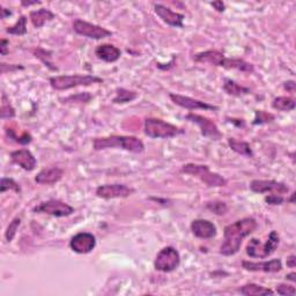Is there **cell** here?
Wrapping results in <instances>:
<instances>
[{
    "instance_id": "obj_42",
    "label": "cell",
    "mask_w": 296,
    "mask_h": 296,
    "mask_svg": "<svg viewBox=\"0 0 296 296\" xmlns=\"http://www.w3.org/2000/svg\"><path fill=\"white\" fill-rule=\"evenodd\" d=\"M287 266L290 269H294L296 266V257L294 255L288 257V259H287Z\"/></svg>"
},
{
    "instance_id": "obj_25",
    "label": "cell",
    "mask_w": 296,
    "mask_h": 296,
    "mask_svg": "<svg viewBox=\"0 0 296 296\" xmlns=\"http://www.w3.org/2000/svg\"><path fill=\"white\" fill-rule=\"evenodd\" d=\"M223 90L226 91L227 94L233 95V96H243V95L250 94L249 88L239 85V83L232 80V79H224Z\"/></svg>"
},
{
    "instance_id": "obj_17",
    "label": "cell",
    "mask_w": 296,
    "mask_h": 296,
    "mask_svg": "<svg viewBox=\"0 0 296 296\" xmlns=\"http://www.w3.org/2000/svg\"><path fill=\"white\" fill-rule=\"evenodd\" d=\"M191 231H192L195 237L203 240L213 239V237L216 236V233H218V229H216L213 222L204 219L193 220L191 222Z\"/></svg>"
},
{
    "instance_id": "obj_37",
    "label": "cell",
    "mask_w": 296,
    "mask_h": 296,
    "mask_svg": "<svg viewBox=\"0 0 296 296\" xmlns=\"http://www.w3.org/2000/svg\"><path fill=\"white\" fill-rule=\"evenodd\" d=\"M276 290L279 295H295L296 294L295 287L287 285V283H280V285H278Z\"/></svg>"
},
{
    "instance_id": "obj_16",
    "label": "cell",
    "mask_w": 296,
    "mask_h": 296,
    "mask_svg": "<svg viewBox=\"0 0 296 296\" xmlns=\"http://www.w3.org/2000/svg\"><path fill=\"white\" fill-rule=\"evenodd\" d=\"M154 11H155L158 18L167 24H169V26L183 28V21H184V15L183 14L174 12L169 7L161 5V4H155L154 5Z\"/></svg>"
},
{
    "instance_id": "obj_2",
    "label": "cell",
    "mask_w": 296,
    "mask_h": 296,
    "mask_svg": "<svg viewBox=\"0 0 296 296\" xmlns=\"http://www.w3.org/2000/svg\"><path fill=\"white\" fill-rule=\"evenodd\" d=\"M93 146L95 151H101L106 148L120 147L127 152L132 153H141L144 152L145 145L143 141L137 137L132 136H111L106 138H96L93 141Z\"/></svg>"
},
{
    "instance_id": "obj_14",
    "label": "cell",
    "mask_w": 296,
    "mask_h": 296,
    "mask_svg": "<svg viewBox=\"0 0 296 296\" xmlns=\"http://www.w3.org/2000/svg\"><path fill=\"white\" fill-rule=\"evenodd\" d=\"M169 97L172 101L176 104V106L184 108L187 110H218L219 108L212 104H208L206 102L199 101L189 96H183V95L178 94H170Z\"/></svg>"
},
{
    "instance_id": "obj_11",
    "label": "cell",
    "mask_w": 296,
    "mask_h": 296,
    "mask_svg": "<svg viewBox=\"0 0 296 296\" xmlns=\"http://www.w3.org/2000/svg\"><path fill=\"white\" fill-rule=\"evenodd\" d=\"M250 190L255 193H274V194H286L288 193L289 187L287 186L285 183L273 181V179H253L250 183Z\"/></svg>"
},
{
    "instance_id": "obj_5",
    "label": "cell",
    "mask_w": 296,
    "mask_h": 296,
    "mask_svg": "<svg viewBox=\"0 0 296 296\" xmlns=\"http://www.w3.org/2000/svg\"><path fill=\"white\" fill-rule=\"evenodd\" d=\"M182 173L199 178L200 181L205 183L207 186L211 187H221L227 185L226 179L219 174L212 173L207 166L189 163L183 166Z\"/></svg>"
},
{
    "instance_id": "obj_4",
    "label": "cell",
    "mask_w": 296,
    "mask_h": 296,
    "mask_svg": "<svg viewBox=\"0 0 296 296\" xmlns=\"http://www.w3.org/2000/svg\"><path fill=\"white\" fill-rule=\"evenodd\" d=\"M184 131L175 125L167 123L158 118L145 119V135L153 139H168L178 135H183Z\"/></svg>"
},
{
    "instance_id": "obj_33",
    "label": "cell",
    "mask_w": 296,
    "mask_h": 296,
    "mask_svg": "<svg viewBox=\"0 0 296 296\" xmlns=\"http://www.w3.org/2000/svg\"><path fill=\"white\" fill-rule=\"evenodd\" d=\"M0 189H2V193H5L8 190H14L15 192L20 193L21 192V187L16 183L14 179L3 177L2 178V184H0Z\"/></svg>"
},
{
    "instance_id": "obj_30",
    "label": "cell",
    "mask_w": 296,
    "mask_h": 296,
    "mask_svg": "<svg viewBox=\"0 0 296 296\" xmlns=\"http://www.w3.org/2000/svg\"><path fill=\"white\" fill-rule=\"evenodd\" d=\"M0 117H2L3 119L15 117L14 108L11 106V103L7 100L5 93H3V103H2V108H0Z\"/></svg>"
},
{
    "instance_id": "obj_1",
    "label": "cell",
    "mask_w": 296,
    "mask_h": 296,
    "mask_svg": "<svg viewBox=\"0 0 296 296\" xmlns=\"http://www.w3.org/2000/svg\"><path fill=\"white\" fill-rule=\"evenodd\" d=\"M257 228L256 219L244 218L237 220L224 227L223 243L220 247V253L223 256H234L240 251L242 241L245 237L252 234Z\"/></svg>"
},
{
    "instance_id": "obj_39",
    "label": "cell",
    "mask_w": 296,
    "mask_h": 296,
    "mask_svg": "<svg viewBox=\"0 0 296 296\" xmlns=\"http://www.w3.org/2000/svg\"><path fill=\"white\" fill-rule=\"evenodd\" d=\"M8 45H10V42L7 40H2V43H0V53L3 56H6L8 53Z\"/></svg>"
},
{
    "instance_id": "obj_19",
    "label": "cell",
    "mask_w": 296,
    "mask_h": 296,
    "mask_svg": "<svg viewBox=\"0 0 296 296\" xmlns=\"http://www.w3.org/2000/svg\"><path fill=\"white\" fill-rule=\"evenodd\" d=\"M64 176V170L59 167H51V168L42 169L41 172L36 175L35 182L39 184H47L52 185L59 182Z\"/></svg>"
},
{
    "instance_id": "obj_28",
    "label": "cell",
    "mask_w": 296,
    "mask_h": 296,
    "mask_svg": "<svg viewBox=\"0 0 296 296\" xmlns=\"http://www.w3.org/2000/svg\"><path fill=\"white\" fill-rule=\"evenodd\" d=\"M7 34L15 35V36H23L27 34V16L21 15L20 19L16 21L14 26L8 27L6 29Z\"/></svg>"
},
{
    "instance_id": "obj_24",
    "label": "cell",
    "mask_w": 296,
    "mask_h": 296,
    "mask_svg": "<svg viewBox=\"0 0 296 296\" xmlns=\"http://www.w3.org/2000/svg\"><path fill=\"white\" fill-rule=\"evenodd\" d=\"M241 294L245 296H264V295H273V290L265 287L256 285V283H247L240 288Z\"/></svg>"
},
{
    "instance_id": "obj_13",
    "label": "cell",
    "mask_w": 296,
    "mask_h": 296,
    "mask_svg": "<svg viewBox=\"0 0 296 296\" xmlns=\"http://www.w3.org/2000/svg\"><path fill=\"white\" fill-rule=\"evenodd\" d=\"M135 190L125 184H104L96 189V195L103 199L127 198Z\"/></svg>"
},
{
    "instance_id": "obj_43",
    "label": "cell",
    "mask_w": 296,
    "mask_h": 296,
    "mask_svg": "<svg viewBox=\"0 0 296 296\" xmlns=\"http://www.w3.org/2000/svg\"><path fill=\"white\" fill-rule=\"evenodd\" d=\"M39 4H41V2H37V0H35V2H21V5L22 6H26V7H29V6H32V5H39Z\"/></svg>"
},
{
    "instance_id": "obj_36",
    "label": "cell",
    "mask_w": 296,
    "mask_h": 296,
    "mask_svg": "<svg viewBox=\"0 0 296 296\" xmlns=\"http://www.w3.org/2000/svg\"><path fill=\"white\" fill-rule=\"evenodd\" d=\"M20 224H21V219L20 218H15L10 223V226H8L7 231L5 233V237H6V241L7 242H12V241H13L14 236L16 234V232H18V228L20 227Z\"/></svg>"
},
{
    "instance_id": "obj_21",
    "label": "cell",
    "mask_w": 296,
    "mask_h": 296,
    "mask_svg": "<svg viewBox=\"0 0 296 296\" xmlns=\"http://www.w3.org/2000/svg\"><path fill=\"white\" fill-rule=\"evenodd\" d=\"M193 59L197 62H208L211 65L221 66L222 68L223 62L226 60V57H224L222 52L216 51V50H208V51L197 53L193 57Z\"/></svg>"
},
{
    "instance_id": "obj_26",
    "label": "cell",
    "mask_w": 296,
    "mask_h": 296,
    "mask_svg": "<svg viewBox=\"0 0 296 296\" xmlns=\"http://www.w3.org/2000/svg\"><path fill=\"white\" fill-rule=\"evenodd\" d=\"M228 145H229V147L233 149V151L237 154H240V155H243V156H247V157L253 156V152H252L251 147H250V145L248 143H245V141L237 140L235 138H229Z\"/></svg>"
},
{
    "instance_id": "obj_12",
    "label": "cell",
    "mask_w": 296,
    "mask_h": 296,
    "mask_svg": "<svg viewBox=\"0 0 296 296\" xmlns=\"http://www.w3.org/2000/svg\"><path fill=\"white\" fill-rule=\"evenodd\" d=\"M96 247V237L90 233H78L70 241V248L72 251L79 253V255H86L93 251Z\"/></svg>"
},
{
    "instance_id": "obj_20",
    "label": "cell",
    "mask_w": 296,
    "mask_h": 296,
    "mask_svg": "<svg viewBox=\"0 0 296 296\" xmlns=\"http://www.w3.org/2000/svg\"><path fill=\"white\" fill-rule=\"evenodd\" d=\"M95 55L101 60L107 62H115L122 56V51L112 44H101L95 49Z\"/></svg>"
},
{
    "instance_id": "obj_10",
    "label": "cell",
    "mask_w": 296,
    "mask_h": 296,
    "mask_svg": "<svg viewBox=\"0 0 296 296\" xmlns=\"http://www.w3.org/2000/svg\"><path fill=\"white\" fill-rule=\"evenodd\" d=\"M186 119L197 124L200 128V132H202V136L205 137V138L211 140H220L222 138V133L220 132L216 124L212 119L205 117V116L192 114L191 112V114L186 115Z\"/></svg>"
},
{
    "instance_id": "obj_45",
    "label": "cell",
    "mask_w": 296,
    "mask_h": 296,
    "mask_svg": "<svg viewBox=\"0 0 296 296\" xmlns=\"http://www.w3.org/2000/svg\"><path fill=\"white\" fill-rule=\"evenodd\" d=\"M286 279H287V280L291 281V282H295L296 281V274H295V272H291L289 274H287Z\"/></svg>"
},
{
    "instance_id": "obj_34",
    "label": "cell",
    "mask_w": 296,
    "mask_h": 296,
    "mask_svg": "<svg viewBox=\"0 0 296 296\" xmlns=\"http://www.w3.org/2000/svg\"><path fill=\"white\" fill-rule=\"evenodd\" d=\"M6 133H7V136L10 137V139H13L14 141H16V143H19L21 145H27V144L31 143V139H32L31 136L29 135V133H27V132H24L22 136L18 137L15 135L14 130H12V128H7Z\"/></svg>"
},
{
    "instance_id": "obj_41",
    "label": "cell",
    "mask_w": 296,
    "mask_h": 296,
    "mask_svg": "<svg viewBox=\"0 0 296 296\" xmlns=\"http://www.w3.org/2000/svg\"><path fill=\"white\" fill-rule=\"evenodd\" d=\"M211 6L212 7H214L216 11L218 12H223L224 11V8H226V6H224V3L222 2H214V3H211Z\"/></svg>"
},
{
    "instance_id": "obj_46",
    "label": "cell",
    "mask_w": 296,
    "mask_h": 296,
    "mask_svg": "<svg viewBox=\"0 0 296 296\" xmlns=\"http://www.w3.org/2000/svg\"><path fill=\"white\" fill-rule=\"evenodd\" d=\"M294 197H295V193L291 194V197H290V199H289V202H290V203H293V204H294Z\"/></svg>"
},
{
    "instance_id": "obj_7",
    "label": "cell",
    "mask_w": 296,
    "mask_h": 296,
    "mask_svg": "<svg viewBox=\"0 0 296 296\" xmlns=\"http://www.w3.org/2000/svg\"><path fill=\"white\" fill-rule=\"evenodd\" d=\"M181 264V256L174 247H166L156 255L154 260V268L156 271L169 273L176 270Z\"/></svg>"
},
{
    "instance_id": "obj_18",
    "label": "cell",
    "mask_w": 296,
    "mask_h": 296,
    "mask_svg": "<svg viewBox=\"0 0 296 296\" xmlns=\"http://www.w3.org/2000/svg\"><path fill=\"white\" fill-rule=\"evenodd\" d=\"M12 161L20 166L21 168L27 170V172H32L37 166L36 157L32 155V153L29 149H19L11 153Z\"/></svg>"
},
{
    "instance_id": "obj_32",
    "label": "cell",
    "mask_w": 296,
    "mask_h": 296,
    "mask_svg": "<svg viewBox=\"0 0 296 296\" xmlns=\"http://www.w3.org/2000/svg\"><path fill=\"white\" fill-rule=\"evenodd\" d=\"M274 120V116L270 112H266L264 110H256L255 112V119H253V125H260L271 123Z\"/></svg>"
},
{
    "instance_id": "obj_22",
    "label": "cell",
    "mask_w": 296,
    "mask_h": 296,
    "mask_svg": "<svg viewBox=\"0 0 296 296\" xmlns=\"http://www.w3.org/2000/svg\"><path fill=\"white\" fill-rule=\"evenodd\" d=\"M30 21L35 28H42L49 21L55 19V14L48 8H40L37 11L30 12Z\"/></svg>"
},
{
    "instance_id": "obj_3",
    "label": "cell",
    "mask_w": 296,
    "mask_h": 296,
    "mask_svg": "<svg viewBox=\"0 0 296 296\" xmlns=\"http://www.w3.org/2000/svg\"><path fill=\"white\" fill-rule=\"evenodd\" d=\"M103 79L90 74H73V76H58L50 78V85L56 90H68L79 86H90L102 83Z\"/></svg>"
},
{
    "instance_id": "obj_35",
    "label": "cell",
    "mask_w": 296,
    "mask_h": 296,
    "mask_svg": "<svg viewBox=\"0 0 296 296\" xmlns=\"http://www.w3.org/2000/svg\"><path fill=\"white\" fill-rule=\"evenodd\" d=\"M206 207L208 210L213 212V213L218 214V215H224L227 213L228 211V207L226 205V203L223 202H211V203H207Z\"/></svg>"
},
{
    "instance_id": "obj_6",
    "label": "cell",
    "mask_w": 296,
    "mask_h": 296,
    "mask_svg": "<svg viewBox=\"0 0 296 296\" xmlns=\"http://www.w3.org/2000/svg\"><path fill=\"white\" fill-rule=\"evenodd\" d=\"M280 237L276 231L271 232L265 244H261L259 240L251 239L247 245V255L251 258H266L276 251Z\"/></svg>"
},
{
    "instance_id": "obj_44",
    "label": "cell",
    "mask_w": 296,
    "mask_h": 296,
    "mask_svg": "<svg viewBox=\"0 0 296 296\" xmlns=\"http://www.w3.org/2000/svg\"><path fill=\"white\" fill-rule=\"evenodd\" d=\"M10 15H12V12L10 10H7V8L2 7V19H6V16Z\"/></svg>"
},
{
    "instance_id": "obj_31",
    "label": "cell",
    "mask_w": 296,
    "mask_h": 296,
    "mask_svg": "<svg viewBox=\"0 0 296 296\" xmlns=\"http://www.w3.org/2000/svg\"><path fill=\"white\" fill-rule=\"evenodd\" d=\"M35 53V56L39 58V59H41L42 61L44 62V65L45 66H48V68L50 70H52V71H57L58 69L56 68V66H52V61L50 60V58H51V52L50 51H47V50H43V49H37L34 51Z\"/></svg>"
},
{
    "instance_id": "obj_38",
    "label": "cell",
    "mask_w": 296,
    "mask_h": 296,
    "mask_svg": "<svg viewBox=\"0 0 296 296\" xmlns=\"http://www.w3.org/2000/svg\"><path fill=\"white\" fill-rule=\"evenodd\" d=\"M265 202L269 205H281L285 202V198L280 194H270L269 197H265Z\"/></svg>"
},
{
    "instance_id": "obj_15",
    "label": "cell",
    "mask_w": 296,
    "mask_h": 296,
    "mask_svg": "<svg viewBox=\"0 0 296 296\" xmlns=\"http://www.w3.org/2000/svg\"><path fill=\"white\" fill-rule=\"evenodd\" d=\"M242 268L250 272H265V273H277L282 270V261L281 259H272L268 261H242Z\"/></svg>"
},
{
    "instance_id": "obj_9",
    "label": "cell",
    "mask_w": 296,
    "mask_h": 296,
    "mask_svg": "<svg viewBox=\"0 0 296 296\" xmlns=\"http://www.w3.org/2000/svg\"><path fill=\"white\" fill-rule=\"evenodd\" d=\"M73 29L77 34L93 40H103L106 39V37H110L112 35V32L110 30H108V29L101 26H97V24L89 23L87 22V21H83L80 19L74 21Z\"/></svg>"
},
{
    "instance_id": "obj_29",
    "label": "cell",
    "mask_w": 296,
    "mask_h": 296,
    "mask_svg": "<svg viewBox=\"0 0 296 296\" xmlns=\"http://www.w3.org/2000/svg\"><path fill=\"white\" fill-rule=\"evenodd\" d=\"M138 97V94L136 91L132 90H127L125 88H118L116 90V96L112 100L114 103H127L131 102L133 100H136Z\"/></svg>"
},
{
    "instance_id": "obj_23",
    "label": "cell",
    "mask_w": 296,
    "mask_h": 296,
    "mask_svg": "<svg viewBox=\"0 0 296 296\" xmlns=\"http://www.w3.org/2000/svg\"><path fill=\"white\" fill-rule=\"evenodd\" d=\"M222 68L227 70H237L245 73H252L255 71L252 64L243 59H236V58H226Z\"/></svg>"
},
{
    "instance_id": "obj_40",
    "label": "cell",
    "mask_w": 296,
    "mask_h": 296,
    "mask_svg": "<svg viewBox=\"0 0 296 296\" xmlns=\"http://www.w3.org/2000/svg\"><path fill=\"white\" fill-rule=\"evenodd\" d=\"M283 87H285V89L287 91H289L290 94H295V88H296V85L294 81H286L283 83Z\"/></svg>"
},
{
    "instance_id": "obj_27",
    "label": "cell",
    "mask_w": 296,
    "mask_h": 296,
    "mask_svg": "<svg viewBox=\"0 0 296 296\" xmlns=\"http://www.w3.org/2000/svg\"><path fill=\"white\" fill-rule=\"evenodd\" d=\"M272 107L276 110L291 111L295 109V100L287 96H279L273 100Z\"/></svg>"
},
{
    "instance_id": "obj_8",
    "label": "cell",
    "mask_w": 296,
    "mask_h": 296,
    "mask_svg": "<svg viewBox=\"0 0 296 296\" xmlns=\"http://www.w3.org/2000/svg\"><path fill=\"white\" fill-rule=\"evenodd\" d=\"M32 211L35 213H44L56 216V218H65V216H69L74 213V208L72 206L57 199H50L48 202L41 203L39 206L34 207Z\"/></svg>"
}]
</instances>
